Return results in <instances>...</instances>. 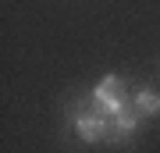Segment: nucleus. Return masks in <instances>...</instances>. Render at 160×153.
I'll use <instances>...</instances> for the list:
<instances>
[{
	"mask_svg": "<svg viewBox=\"0 0 160 153\" xmlns=\"http://www.w3.org/2000/svg\"><path fill=\"white\" fill-rule=\"evenodd\" d=\"M132 107L142 114V118H157L160 114V93L157 89H139L135 100H132Z\"/></svg>",
	"mask_w": 160,
	"mask_h": 153,
	"instance_id": "nucleus-3",
	"label": "nucleus"
},
{
	"mask_svg": "<svg viewBox=\"0 0 160 153\" xmlns=\"http://www.w3.org/2000/svg\"><path fill=\"white\" fill-rule=\"evenodd\" d=\"M71 125H75V135H78L82 142H103L107 139V132H110V118H103L100 110H75V118H71Z\"/></svg>",
	"mask_w": 160,
	"mask_h": 153,
	"instance_id": "nucleus-1",
	"label": "nucleus"
},
{
	"mask_svg": "<svg viewBox=\"0 0 160 153\" xmlns=\"http://www.w3.org/2000/svg\"><path fill=\"white\" fill-rule=\"evenodd\" d=\"M139 118H142V114H139L135 107H125L110 125H114V132H118L121 139H132V135H135V128H139Z\"/></svg>",
	"mask_w": 160,
	"mask_h": 153,
	"instance_id": "nucleus-4",
	"label": "nucleus"
},
{
	"mask_svg": "<svg viewBox=\"0 0 160 153\" xmlns=\"http://www.w3.org/2000/svg\"><path fill=\"white\" fill-rule=\"evenodd\" d=\"M114 100H125V79L121 75H103L92 89V103L103 107V103H114Z\"/></svg>",
	"mask_w": 160,
	"mask_h": 153,
	"instance_id": "nucleus-2",
	"label": "nucleus"
}]
</instances>
